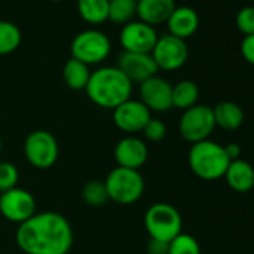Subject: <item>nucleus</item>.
I'll return each instance as SVG.
<instances>
[{"label":"nucleus","instance_id":"1","mask_svg":"<svg viewBox=\"0 0 254 254\" xmlns=\"http://www.w3.org/2000/svg\"><path fill=\"white\" fill-rule=\"evenodd\" d=\"M15 239L26 254H67L73 244V230L64 215L44 211L18 224Z\"/></svg>","mask_w":254,"mask_h":254},{"label":"nucleus","instance_id":"2","mask_svg":"<svg viewBox=\"0 0 254 254\" xmlns=\"http://www.w3.org/2000/svg\"><path fill=\"white\" fill-rule=\"evenodd\" d=\"M133 84L117 67H99L91 72L85 87L88 99L105 109H115L132 96Z\"/></svg>","mask_w":254,"mask_h":254},{"label":"nucleus","instance_id":"3","mask_svg":"<svg viewBox=\"0 0 254 254\" xmlns=\"http://www.w3.org/2000/svg\"><path fill=\"white\" fill-rule=\"evenodd\" d=\"M187 159L191 172L203 181L223 178L230 163L224 147L209 139L193 144Z\"/></svg>","mask_w":254,"mask_h":254},{"label":"nucleus","instance_id":"4","mask_svg":"<svg viewBox=\"0 0 254 254\" xmlns=\"http://www.w3.org/2000/svg\"><path fill=\"white\" fill-rule=\"evenodd\" d=\"M105 186L109 200L118 205H132L138 202L145 190V181L139 171L120 166L108 174Z\"/></svg>","mask_w":254,"mask_h":254},{"label":"nucleus","instance_id":"5","mask_svg":"<svg viewBox=\"0 0 254 254\" xmlns=\"http://www.w3.org/2000/svg\"><path fill=\"white\" fill-rule=\"evenodd\" d=\"M144 223L150 239L168 244L183 230V218L180 211L166 202L151 205L145 212Z\"/></svg>","mask_w":254,"mask_h":254},{"label":"nucleus","instance_id":"6","mask_svg":"<svg viewBox=\"0 0 254 254\" xmlns=\"http://www.w3.org/2000/svg\"><path fill=\"white\" fill-rule=\"evenodd\" d=\"M111 53L109 38L94 29L78 33L70 44L72 59L82 62L84 64H99L108 59Z\"/></svg>","mask_w":254,"mask_h":254},{"label":"nucleus","instance_id":"7","mask_svg":"<svg viewBox=\"0 0 254 254\" xmlns=\"http://www.w3.org/2000/svg\"><path fill=\"white\" fill-rule=\"evenodd\" d=\"M178 129L181 136L191 145L209 139L215 129L212 108L206 105H194L186 109L180 118Z\"/></svg>","mask_w":254,"mask_h":254},{"label":"nucleus","instance_id":"8","mask_svg":"<svg viewBox=\"0 0 254 254\" xmlns=\"http://www.w3.org/2000/svg\"><path fill=\"white\" fill-rule=\"evenodd\" d=\"M59 144L48 130H35L24 141V154L36 169H50L59 159Z\"/></svg>","mask_w":254,"mask_h":254},{"label":"nucleus","instance_id":"9","mask_svg":"<svg viewBox=\"0 0 254 254\" xmlns=\"http://www.w3.org/2000/svg\"><path fill=\"white\" fill-rule=\"evenodd\" d=\"M151 56L159 67V70H178L181 69L187 59H189V47L186 41L175 38L172 35H163L159 36Z\"/></svg>","mask_w":254,"mask_h":254},{"label":"nucleus","instance_id":"10","mask_svg":"<svg viewBox=\"0 0 254 254\" xmlns=\"http://www.w3.org/2000/svg\"><path fill=\"white\" fill-rule=\"evenodd\" d=\"M0 214L8 221L21 224L36 214V200L24 189L15 187L0 193Z\"/></svg>","mask_w":254,"mask_h":254},{"label":"nucleus","instance_id":"11","mask_svg":"<svg viewBox=\"0 0 254 254\" xmlns=\"http://www.w3.org/2000/svg\"><path fill=\"white\" fill-rule=\"evenodd\" d=\"M112 120L117 129L124 133H139L151 120V111L141 102L129 99L112 109Z\"/></svg>","mask_w":254,"mask_h":254},{"label":"nucleus","instance_id":"12","mask_svg":"<svg viewBox=\"0 0 254 254\" xmlns=\"http://www.w3.org/2000/svg\"><path fill=\"white\" fill-rule=\"evenodd\" d=\"M159 35L156 29L142 21H130L123 26L120 33V44L127 53L151 54Z\"/></svg>","mask_w":254,"mask_h":254},{"label":"nucleus","instance_id":"13","mask_svg":"<svg viewBox=\"0 0 254 254\" xmlns=\"http://www.w3.org/2000/svg\"><path fill=\"white\" fill-rule=\"evenodd\" d=\"M117 67L124 73V76L132 84H142L144 81L157 75L159 67L151 54L141 53H127L123 54L117 60Z\"/></svg>","mask_w":254,"mask_h":254},{"label":"nucleus","instance_id":"14","mask_svg":"<svg viewBox=\"0 0 254 254\" xmlns=\"http://www.w3.org/2000/svg\"><path fill=\"white\" fill-rule=\"evenodd\" d=\"M139 100L150 111L166 112L172 108V84L156 75L139 84Z\"/></svg>","mask_w":254,"mask_h":254},{"label":"nucleus","instance_id":"15","mask_svg":"<svg viewBox=\"0 0 254 254\" xmlns=\"http://www.w3.org/2000/svg\"><path fill=\"white\" fill-rule=\"evenodd\" d=\"M114 159L117 166L139 171L148 160V147L141 138L129 135L120 139L114 148Z\"/></svg>","mask_w":254,"mask_h":254},{"label":"nucleus","instance_id":"16","mask_svg":"<svg viewBox=\"0 0 254 254\" xmlns=\"http://www.w3.org/2000/svg\"><path fill=\"white\" fill-rule=\"evenodd\" d=\"M169 35L183 41L191 38L199 29V15L190 6H177L166 21Z\"/></svg>","mask_w":254,"mask_h":254},{"label":"nucleus","instance_id":"17","mask_svg":"<svg viewBox=\"0 0 254 254\" xmlns=\"http://www.w3.org/2000/svg\"><path fill=\"white\" fill-rule=\"evenodd\" d=\"M175 8V0H138L136 15L139 21L154 27L166 23Z\"/></svg>","mask_w":254,"mask_h":254},{"label":"nucleus","instance_id":"18","mask_svg":"<svg viewBox=\"0 0 254 254\" xmlns=\"http://www.w3.org/2000/svg\"><path fill=\"white\" fill-rule=\"evenodd\" d=\"M227 186L236 193H248L254 187V168L242 159L229 163L224 174Z\"/></svg>","mask_w":254,"mask_h":254},{"label":"nucleus","instance_id":"19","mask_svg":"<svg viewBox=\"0 0 254 254\" xmlns=\"http://www.w3.org/2000/svg\"><path fill=\"white\" fill-rule=\"evenodd\" d=\"M212 114H214V121H215V127L218 126L220 129L224 130H236L242 126L245 114L242 111V108L235 103V102H220L212 108Z\"/></svg>","mask_w":254,"mask_h":254},{"label":"nucleus","instance_id":"20","mask_svg":"<svg viewBox=\"0 0 254 254\" xmlns=\"http://www.w3.org/2000/svg\"><path fill=\"white\" fill-rule=\"evenodd\" d=\"M90 75H91V72H90L88 66L76 59H69L63 67V79H64L66 85L75 91L85 90Z\"/></svg>","mask_w":254,"mask_h":254},{"label":"nucleus","instance_id":"21","mask_svg":"<svg viewBox=\"0 0 254 254\" xmlns=\"http://www.w3.org/2000/svg\"><path fill=\"white\" fill-rule=\"evenodd\" d=\"M199 99V87L196 82L190 79H183L172 85V108L178 109H189L197 105Z\"/></svg>","mask_w":254,"mask_h":254},{"label":"nucleus","instance_id":"22","mask_svg":"<svg viewBox=\"0 0 254 254\" xmlns=\"http://www.w3.org/2000/svg\"><path fill=\"white\" fill-rule=\"evenodd\" d=\"M109 0H78L79 17L93 26H99L108 20Z\"/></svg>","mask_w":254,"mask_h":254},{"label":"nucleus","instance_id":"23","mask_svg":"<svg viewBox=\"0 0 254 254\" xmlns=\"http://www.w3.org/2000/svg\"><path fill=\"white\" fill-rule=\"evenodd\" d=\"M138 0H109L108 20L115 24H127L136 15Z\"/></svg>","mask_w":254,"mask_h":254},{"label":"nucleus","instance_id":"24","mask_svg":"<svg viewBox=\"0 0 254 254\" xmlns=\"http://www.w3.org/2000/svg\"><path fill=\"white\" fill-rule=\"evenodd\" d=\"M21 30L11 21L0 20V56L14 53L21 44Z\"/></svg>","mask_w":254,"mask_h":254},{"label":"nucleus","instance_id":"25","mask_svg":"<svg viewBox=\"0 0 254 254\" xmlns=\"http://www.w3.org/2000/svg\"><path fill=\"white\" fill-rule=\"evenodd\" d=\"M82 199L90 206H94V208L103 206L109 200L105 181H100V180H91V181H88L82 187Z\"/></svg>","mask_w":254,"mask_h":254},{"label":"nucleus","instance_id":"26","mask_svg":"<svg viewBox=\"0 0 254 254\" xmlns=\"http://www.w3.org/2000/svg\"><path fill=\"white\" fill-rule=\"evenodd\" d=\"M169 254H200V245L194 236L181 232L169 242Z\"/></svg>","mask_w":254,"mask_h":254},{"label":"nucleus","instance_id":"27","mask_svg":"<svg viewBox=\"0 0 254 254\" xmlns=\"http://www.w3.org/2000/svg\"><path fill=\"white\" fill-rule=\"evenodd\" d=\"M20 180L17 166L11 162H0V193L15 189Z\"/></svg>","mask_w":254,"mask_h":254},{"label":"nucleus","instance_id":"28","mask_svg":"<svg viewBox=\"0 0 254 254\" xmlns=\"http://www.w3.org/2000/svg\"><path fill=\"white\" fill-rule=\"evenodd\" d=\"M238 30L244 36H251L254 35V6H245L239 9L235 18Z\"/></svg>","mask_w":254,"mask_h":254},{"label":"nucleus","instance_id":"29","mask_svg":"<svg viewBox=\"0 0 254 254\" xmlns=\"http://www.w3.org/2000/svg\"><path fill=\"white\" fill-rule=\"evenodd\" d=\"M166 132H168L166 124L162 120L153 118V117H151V120L147 123V126L144 127V130H142L144 136L150 142H160V141H163L165 136H166Z\"/></svg>","mask_w":254,"mask_h":254},{"label":"nucleus","instance_id":"30","mask_svg":"<svg viewBox=\"0 0 254 254\" xmlns=\"http://www.w3.org/2000/svg\"><path fill=\"white\" fill-rule=\"evenodd\" d=\"M241 56L247 63L254 66V35L244 36L241 42Z\"/></svg>","mask_w":254,"mask_h":254},{"label":"nucleus","instance_id":"31","mask_svg":"<svg viewBox=\"0 0 254 254\" xmlns=\"http://www.w3.org/2000/svg\"><path fill=\"white\" fill-rule=\"evenodd\" d=\"M147 251L148 254H169V244L150 239V242L147 244Z\"/></svg>","mask_w":254,"mask_h":254},{"label":"nucleus","instance_id":"32","mask_svg":"<svg viewBox=\"0 0 254 254\" xmlns=\"http://www.w3.org/2000/svg\"><path fill=\"white\" fill-rule=\"evenodd\" d=\"M224 151H226V154H227V157H229V160H230V162L241 159V154H242L241 147H239L238 144H235V142L227 144V145L224 147Z\"/></svg>","mask_w":254,"mask_h":254},{"label":"nucleus","instance_id":"33","mask_svg":"<svg viewBox=\"0 0 254 254\" xmlns=\"http://www.w3.org/2000/svg\"><path fill=\"white\" fill-rule=\"evenodd\" d=\"M0 153H2V139H0Z\"/></svg>","mask_w":254,"mask_h":254},{"label":"nucleus","instance_id":"34","mask_svg":"<svg viewBox=\"0 0 254 254\" xmlns=\"http://www.w3.org/2000/svg\"><path fill=\"white\" fill-rule=\"evenodd\" d=\"M50 2H62V0H50Z\"/></svg>","mask_w":254,"mask_h":254}]
</instances>
